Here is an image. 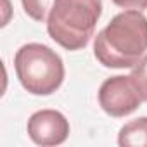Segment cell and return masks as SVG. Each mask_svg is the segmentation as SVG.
<instances>
[{
  "mask_svg": "<svg viewBox=\"0 0 147 147\" xmlns=\"http://www.w3.org/2000/svg\"><path fill=\"white\" fill-rule=\"evenodd\" d=\"M147 52V18L142 11L116 14L94 40V55L111 69L133 67Z\"/></svg>",
  "mask_w": 147,
  "mask_h": 147,
  "instance_id": "1",
  "label": "cell"
},
{
  "mask_svg": "<svg viewBox=\"0 0 147 147\" xmlns=\"http://www.w3.org/2000/svg\"><path fill=\"white\" fill-rule=\"evenodd\" d=\"M102 16V0H54L47 18L49 36L66 50L88 45Z\"/></svg>",
  "mask_w": 147,
  "mask_h": 147,
  "instance_id": "2",
  "label": "cell"
},
{
  "mask_svg": "<svg viewBox=\"0 0 147 147\" xmlns=\"http://www.w3.org/2000/svg\"><path fill=\"white\" fill-rule=\"evenodd\" d=\"M14 69L23 88L33 95H52L64 82L61 55L43 43H26L14 55Z\"/></svg>",
  "mask_w": 147,
  "mask_h": 147,
  "instance_id": "3",
  "label": "cell"
},
{
  "mask_svg": "<svg viewBox=\"0 0 147 147\" xmlns=\"http://www.w3.org/2000/svg\"><path fill=\"white\" fill-rule=\"evenodd\" d=\"M97 97L100 109L113 118H125L135 113L144 102L131 76L125 75H116L104 80Z\"/></svg>",
  "mask_w": 147,
  "mask_h": 147,
  "instance_id": "4",
  "label": "cell"
},
{
  "mask_svg": "<svg viewBox=\"0 0 147 147\" xmlns=\"http://www.w3.org/2000/svg\"><path fill=\"white\" fill-rule=\"evenodd\" d=\"M28 137L42 147L61 145L69 137L67 118L55 109H40L33 113L26 125Z\"/></svg>",
  "mask_w": 147,
  "mask_h": 147,
  "instance_id": "5",
  "label": "cell"
},
{
  "mask_svg": "<svg viewBox=\"0 0 147 147\" xmlns=\"http://www.w3.org/2000/svg\"><path fill=\"white\" fill-rule=\"evenodd\" d=\"M121 147H147V116L125 123L118 133Z\"/></svg>",
  "mask_w": 147,
  "mask_h": 147,
  "instance_id": "6",
  "label": "cell"
},
{
  "mask_svg": "<svg viewBox=\"0 0 147 147\" xmlns=\"http://www.w3.org/2000/svg\"><path fill=\"white\" fill-rule=\"evenodd\" d=\"M54 0H21L24 12L36 23H47Z\"/></svg>",
  "mask_w": 147,
  "mask_h": 147,
  "instance_id": "7",
  "label": "cell"
},
{
  "mask_svg": "<svg viewBox=\"0 0 147 147\" xmlns=\"http://www.w3.org/2000/svg\"><path fill=\"white\" fill-rule=\"evenodd\" d=\"M130 76L135 83V87L138 88L142 99L147 102V54L131 67V73H130Z\"/></svg>",
  "mask_w": 147,
  "mask_h": 147,
  "instance_id": "8",
  "label": "cell"
},
{
  "mask_svg": "<svg viewBox=\"0 0 147 147\" xmlns=\"http://www.w3.org/2000/svg\"><path fill=\"white\" fill-rule=\"evenodd\" d=\"M113 4H116L121 9H137V11L147 9V0H113Z\"/></svg>",
  "mask_w": 147,
  "mask_h": 147,
  "instance_id": "9",
  "label": "cell"
},
{
  "mask_svg": "<svg viewBox=\"0 0 147 147\" xmlns=\"http://www.w3.org/2000/svg\"><path fill=\"white\" fill-rule=\"evenodd\" d=\"M5 2V18H4V23H2V26H5L7 23H9V18H7V14H9V0H4Z\"/></svg>",
  "mask_w": 147,
  "mask_h": 147,
  "instance_id": "10",
  "label": "cell"
}]
</instances>
